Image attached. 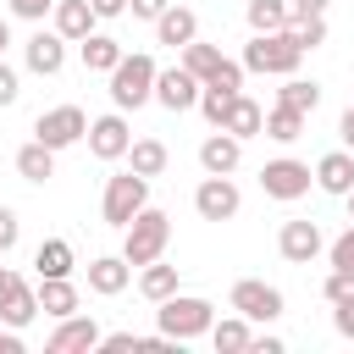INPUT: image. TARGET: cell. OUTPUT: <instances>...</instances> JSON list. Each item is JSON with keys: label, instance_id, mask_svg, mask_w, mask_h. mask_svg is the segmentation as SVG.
Here are the masks:
<instances>
[{"label": "cell", "instance_id": "25", "mask_svg": "<svg viewBox=\"0 0 354 354\" xmlns=\"http://www.w3.org/2000/svg\"><path fill=\"white\" fill-rule=\"evenodd\" d=\"M183 288V277H177V266H166V260H149V266H138V293L149 299V304H160V299H171Z\"/></svg>", "mask_w": 354, "mask_h": 354}, {"label": "cell", "instance_id": "32", "mask_svg": "<svg viewBox=\"0 0 354 354\" xmlns=\"http://www.w3.org/2000/svg\"><path fill=\"white\" fill-rule=\"evenodd\" d=\"M221 61H227V55H221L216 44H205V39H194V44H183V66H188V72H194L199 83H210Z\"/></svg>", "mask_w": 354, "mask_h": 354}, {"label": "cell", "instance_id": "14", "mask_svg": "<svg viewBox=\"0 0 354 354\" xmlns=\"http://www.w3.org/2000/svg\"><path fill=\"white\" fill-rule=\"evenodd\" d=\"M277 249H282V260H288V266H310V260L326 249V238H321V227H315V221H282Z\"/></svg>", "mask_w": 354, "mask_h": 354}, {"label": "cell", "instance_id": "13", "mask_svg": "<svg viewBox=\"0 0 354 354\" xmlns=\"http://www.w3.org/2000/svg\"><path fill=\"white\" fill-rule=\"evenodd\" d=\"M100 326H94V315H61L55 321V332L44 337V348L50 354H83V348H100Z\"/></svg>", "mask_w": 354, "mask_h": 354}, {"label": "cell", "instance_id": "40", "mask_svg": "<svg viewBox=\"0 0 354 354\" xmlns=\"http://www.w3.org/2000/svg\"><path fill=\"white\" fill-rule=\"evenodd\" d=\"M100 348H105V354H127V348H144V337H138V332H105Z\"/></svg>", "mask_w": 354, "mask_h": 354}, {"label": "cell", "instance_id": "4", "mask_svg": "<svg viewBox=\"0 0 354 354\" xmlns=\"http://www.w3.org/2000/svg\"><path fill=\"white\" fill-rule=\"evenodd\" d=\"M166 243H171V216H166V210H155V205H144V210L122 227V254H127L133 266L160 260V254H166Z\"/></svg>", "mask_w": 354, "mask_h": 354}, {"label": "cell", "instance_id": "5", "mask_svg": "<svg viewBox=\"0 0 354 354\" xmlns=\"http://www.w3.org/2000/svg\"><path fill=\"white\" fill-rule=\"evenodd\" d=\"M144 205H149V177H138L133 166L116 171V177H105V194H100V216H105V227H127Z\"/></svg>", "mask_w": 354, "mask_h": 354}, {"label": "cell", "instance_id": "30", "mask_svg": "<svg viewBox=\"0 0 354 354\" xmlns=\"http://www.w3.org/2000/svg\"><path fill=\"white\" fill-rule=\"evenodd\" d=\"M277 105H293V111H304V116H315V105H321V83L315 77H288L282 88H277Z\"/></svg>", "mask_w": 354, "mask_h": 354}, {"label": "cell", "instance_id": "33", "mask_svg": "<svg viewBox=\"0 0 354 354\" xmlns=\"http://www.w3.org/2000/svg\"><path fill=\"white\" fill-rule=\"evenodd\" d=\"M238 94H243V88H238ZM227 105H232V88H216V83H205V88H199V116H205L210 127H221V122H227Z\"/></svg>", "mask_w": 354, "mask_h": 354}, {"label": "cell", "instance_id": "15", "mask_svg": "<svg viewBox=\"0 0 354 354\" xmlns=\"http://www.w3.org/2000/svg\"><path fill=\"white\" fill-rule=\"evenodd\" d=\"M66 44H72V39H61L55 28H50V33L39 28V33L22 44V61H28V72H39V77H55V72L66 66Z\"/></svg>", "mask_w": 354, "mask_h": 354}, {"label": "cell", "instance_id": "24", "mask_svg": "<svg viewBox=\"0 0 354 354\" xmlns=\"http://www.w3.org/2000/svg\"><path fill=\"white\" fill-rule=\"evenodd\" d=\"M33 271H39V277H72V271H77L72 243H66V238H44V243L33 249Z\"/></svg>", "mask_w": 354, "mask_h": 354}, {"label": "cell", "instance_id": "42", "mask_svg": "<svg viewBox=\"0 0 354 354\" xmlns=\"http://www.w3.org/2000/svg\"><path fill=\"white\" fill-rule=\"evenodd\" d=\"M166 6H171V0H127V11H133L138 22H155V17L166 11Z\"/></svg>", "mask_w": 354, "mask_h": 354}, {"label": "cell", "instance_id": "45", "mask_svg": "<svg viewBox=\"0 0 354 354\" xmlns=\"http://www.w3.org/2000/svg\"><path fill=\"white\" fill-rule=\"evenodd\" d=\"M249 348H254V354H282L288 343H282V337H266V332H254V343H249Z\"/></svg>", "mask_w": 354, "mask_h": 354}, {"label": "cell", "instance_id": "22", "mask_svg": "<svg viewBox=\"0 0 354 354\" xmlns=\"http://www.w3.org/2000/svg\"><path fill=\"white\" fill-rule=\"evenodd\" d=\"M39 310H44L50 321L77 315V288H72V277H39Z\"/></svg>", "mask_w": 354, "mask_h": 354}, {"label": "cell", "instance_id": "26", "mask_svg": "<svg viewBox=\"0 0 354 354\" xmlns=\"http://www.w3.org/2000/svg\"><path fill=\"white\" fill-rule=\"evenodd\" d=\"M210 343H216V354H243L249 343H254V326H249V315H227V321H216L210 326Z\"/></svg>", "mask_w": 354, "mask_h": 354}, {"label": "cell", "instance_id": "1", "mask_svg": "<svg viewBox=\"0 0 354 354\" xmlns=\"http://www.w3.org/2000/svg\"><path fill=\"white\" fill-rule=\"evenodd\" d=\"M155 326L166 332V337H177V343H188V337H210V326H216V304L210 299H199V293H171V299H160L155 304Z\"/></svg>", "mask_w": 354, "mask_h": 354}, {"label": "cell", "instance_id": "16", "mask_svg": "<svg viewBox=\"0 0 354 354\" xmlns=\"http://www.w3.org/2000/svg\"><path fill=\"white\" fill-rule=\"evenodd\" d=\"M199 166H205L210 177H232V171L243 166V138H232L227 127H216V133L199 144Z\"/></svg>", "mask_w": 354, "mask_h": 354}, {"label": "cell", "instance_id": "17", "mask_svg": "<svg viewBox=\"0 0 354 354\" xmlns=\"http://www.w3.org/2000/svg\"><path fill=\"white\" fill-rule=\"evenodd\" d=\"M133 271H138V266H133L127 254H100V260H88V288H94L100 299H116V293L133 282Z\"/></svg>", "mask_w": 354, "mask_h": 354}, {"label": "cell", "instance_id": "6", "mask_svg": "<svg viewBox=\"0 0 354 354\" xmlns=\"http://www.w3.org/2000/svg\"><path fill=\"white\" fill-rule=\"evenodd\" d=\"M33 138L50 144L55 155L72 149V144H83V138H88V116H83V105H50V111H39V116H33Z\"/></svg>", "mask_w": 354, "mask_h": 354}, {"label": "cell", "instance_id": "31", "mask_svg": "<svg viewBox=\"0 0 354 354\" xmlns=\"http://www.w3.org/2000/svg\"><path fill=\"white\" fill-rule=\"evenodd\" d=\"M166 160H171V155H166V144H160V138H133V149H127V166H133L138 177H160V171H166Z\"/></svg>", "mask_w": 354, "mask_h": 354}, {"label": "cell", "instance_id": "47", "mask_svg": "<svg viewBox=\"0 0 354 354\" xmlns=\"http://www.w3.org/2000/svg\"><path fill=\"white\" fill-rule=\"evenodd\" d=\"M88 6H94L100 17H122V11H127V0H88Z\"/></svg>", "mask_w": 354, "mask_h": 354}, {"label": "cell", "instance_id": "49", "mask_svg": "<svg viewBox=\"0 0 354 354\" xmlns=\"http://www.w3.org/2000/svg\"><path fill=\"white\" fill-rule=\"evenodd\" d=\"M343 205H348V221H354V188H348V194H343Z\"/></svg>", "mask_w": 354, "mask_h": 354}, {"label": "cell", "instance_id": "2", "mask_svg": "<svg viewBox=\"0 0 354 354\" xmlns=\"http://www.w3.org/2000/svg\"><path fill=\"white\" fill-rule=\"evenodd\" d=\"M155 77H160L155 55H144V50L122 55V61L111 66V105H116V111H138V105H149V100H155Z\"/></svg>", "mask_w": 354, "mask_h": 354}, {"label": "cell", "instance_id": "11", "mask_svg": "<svg viewBox=\"0 0 354 354\" xmlns=\"http://www.w3.org/2000/svg\"><path fill=\"white\" fill-rule=\"evenodd\" d=\"M88 149H94L100 160H127V149H133V127H127V116H122V111L94 116V122H88Z\"/></svg>", "mask_w": 354, "mask_h": 354}, {"label": "cell", "instance_id": "28", "mask_svg": "<svg viewBox=\"0 0 354 354\" xmlns=\"http://www.w3.org/2000/svg\"><path fill=\"white\" fill-rule=\"evenodd\" d=\"M304 111H293V105H271L266 111V138H277V144H299L304 138Z\"/></svg>", "mask_w": 354, "mask_h": 354}, {"label": "cell", "instance_id": "19", "mask_svg": "<svg viewBox=\"0 0 354 354\" xmlns=\"http://www.w3.org/2000/svg\"><path fill=\"white\" fill-rule=\"evenodd\" d=\"M315 188L343 199V194L354 188V149H332V155H321V160H315Z\"/></svg>", "mask_w": 354, "mask_h": 354}, {"label": "cell", "instance_id": "37", "mask_svg": "<svg viewBox=\"0 0 354 354\" xmlns=\"http://www.w3.org/2000/svg\"><path fill=\"white\" fill-rule=\"evenodd\" d=\"M17 238H22V221H17V210H11V205H0V254H11V249H17Z\"/></svg>", "mask_w": 354, "mask_h": 354}, {"label": "cell", "instance_id": "34", "mask_svg": "<svg viewBox=\"0 0 354 354\" xmlns=\"http://www.w3.org/2000/svg\"><path fill=\"white\" fill-rule=\"evenodd\" d=\"M288 33H293V39H299V50L310 55V50H321V44H326V17H293V22H288Z\"/></svg>", "mask_w": 354, "mask_h": 354}, {"label": "cell", "instance_id": "3", "mask_svg": "<svg viewBox=\"0 0 354 354\" xmlns=\"http://www.w3.org/2000/svg\"><path fill=\"white\" fill-rule=\"evenodd\" d=\"M299 61H304V50H299V39H293L288 28H277V33H254V39L243 44V72L293 77V72H299Z\"/></svg>", "mask_w": 354, "mask_h": 354}, {"label": "cell", "instance_id": "20", "mask_svg": "<svg viewBox=\"0 0 354 354\" xmlns=\"http://www.w3.org/2000/svg\"><path fill=\"white\" fill-rule=\"evenodd\" d=\"M155 39H160V44H171V50H183V44H194V39H199V17H194L188 6H166V11L155 17Z\"/></svg>", "mask_w": 354, "mask_h": 354}, {"label": "cell", "instance_id": "48", "mask_svg": "<svg viewBox=\"0 0 354 354\" xmlns=\"http://www.w3.org/2000/svg\"><path fill=\"white\" fill-rule=\"evenodd\" d=\"M6 44H11V28H6V17H0V55H6Z\"/></svg>", "mask_w": 354, "mask_h": 354}, {"label": "cell", "instance_id": "46", "mask_svg": "<svg viewBox=\"0 0 354 354\" xmlns=\"http://www.w3.org/2000/svg\"><path fill=\"white\" fill-rule=\"evenodd\" d=\"M337 138H343V149H354V105L337 116Z\"/></svg>", "mask_w": 354, "mask_h": 354}, {"label": "cell", "instance_id": "23", "mask_svg": "<svg viewBox=\"0 0 354 354\" xmlns=\"http://www.w3.org/2000/svg\"><path fill=\"white\" fill-rule=\"evenodd\" d=\"M232 138H260L266 133V111L249 100V94H232V105H227V122H221Z\"/></svg>", "mask_w": 354, "mask_h": 354}, {"label": "cell", "instance_id": "35", "mask_svg": "<svg viewBox=\"0 0 354 354\" xmlns=\"http://www.w3.org/2000/svg\"><path fill=\"white\" fill-rule=\"evenodd\" d=\"M326 266H337V271H354V221L326 243Z\"/></svg>", "mask_w": 354, "mask_h": 354}, {"label": "cell", "instance_id": "18", "mask_svg": "<svg viewBox=\"0 0 354 354\" xmlns=\"http://www.w3.org/2000/svg\"><path fill=\"white\" fill-rule=\"evenodd\" d=\"M55 33L61 39H72V44H83L88 33H94V22H100V11L88 6V0H55Z\"/></svg>", "mask_w": 354, "mask_h": 354}, {"label": "cell", "instance_id": "10", "mask_svg": "<svg viewBox=\"0 0 354 354\" xmlns=\"http://www.w3.org/2000/svg\"><path fill=\"white\" fill-rule=\"evenodd\" d=\"M194 210H199V221H232L243 210V194H238L232 177H210L205 171V183L194 188Z\"/></svg>", "mask_w": 354, "mask_h": 354}, {"label": "cell", "instance_id": "21", "mask_svg": "<svg viewBox=\"0 0 354 354\" xmlns=\"http://www.w3.org/2000/svg\"><path fill=\"white\" fill-rule=\"evenodd\" d=\"M17 177L44 188V183L55 177V149H50V144H39V138H28V144L17 149Z\"/></svg>", "mask_w": 354, "mask_h": 354}, {"label": "cell", "instance_id": "43", "mask_svg": "<svg viewBox=\"0 0 354 354\" xmlns=\"http://www.w3.org/2000/svg\"><path fill=\"white\" fill-rule=\"evenodd\" d=\"M0 354H22V326H6L0 321Z\"/></svg>", "mask_w": 354, "mask_h": 354}, {"label": "cell", "instance_id": "8", "mask_svg": "<svg viewBox=\"0 0 354 354\" xmlns=\"http://www.w3.org/2000/svg\"><path fill=\"white\" fill-rule=\"evenodd\" d=\"M227 304H232L238 315H249V321H277V315L288 310L282 288H271V282H260V277H243V282H232Z\"/></svg>", "mask_w": 354, "mask_h": 354}, {"label": "cell", "instance_id": "39", "mask_svg": "<svg viewBox=\"0 0 354 354\" xmlns=\"http://www.w3.org/2000/svg\"><path fill=\"white\" fill-rule=\"evenodd\" d=\"M55 11V0H11V17H22V22H44Z\"/></svg>", "mask_w": 354, "mask_h": 354}, {"label": "cell", "instance_id": "41", "mask_svg": "<svg viewBox=\"0 0 354 354\" xmlns=\"http://www.w3.org/2000/svg\"><path fill=\"white\" fill-rule=\"evenodd\" d=\"M332 326H337V337H348V343H354V299L332 304Z\"/></svg>", "mask_w": 354, "mask_h": 354}, {"label": "cell", "instance_id": "12", "mask_svg": "<svg viewBox=\"0 0 354 354\" xmlns=\"http://www.w3.org/2000/svg\"><path fill=\"white\" fill-rule=\"evenodd\" d=\"M199 77L177 61V66H160V77H155V105H166V111H194L199 105Z\"/></svg>", "mask_w": 354, "mask_h": 354}, {"label": "cell", "instance_id": "36", "mask_svg": "<svg viewBox=\"0 0 354 354\" xmlns=\"http://www.w3.org/2000/svg\"><path fill=\"white\" fill-rule=\"evenodd\" d=\"M321 299L326 304H343V299H354V271H326V282H321Z\"/></svg>", "mask_w": 354, "mask_h": 354}, {"label": "cell", "instance_id": "44", "mask_svg": "<svg viewBox=\"0 0 354 354\" xmlns=\"http://www.w3.org/2000/svg\"><path fill=\"white\" fill-rule=\"evenodd\" d=\"M288 6H293V17H326L332 0H288Z\"/></svg>", "mask_w": 354, "mask_h": 354}, {"label": "cell", "instance_id": "29", "mask_svg": "<svg viewBox=\"0 0 354 354\" xmlns=\"http://www.w3.org/2000/svg\"><path fill=\"white\" fill-rule=\"evenodd\" d=\"M243 17H249V28H254V33H277V28H288V22H293V6H288V0H249V6H243Z\"/></svg>", "mask_w": 354, "mask_h": 354}, {"label": "cell", "instance_id": "7", "mask_svg": "<svg viewBox=\"0 0 354 354\" xmlns=\"http://www.w3.org/2000/svg\"><path fill=\"white\" fill-rule=\"evenodd\" d=\"M310 183H315V166H304V160H293V155H277V160L260 166V188H266V199L293 205V199L310 194Z\"/></svg>", "mask_w": 354, "mask_h": 354}, {"label": "cell", "instance_id": "9", "mask_svg": "<svg viewBox=\"0 0 354 354\" xmlns=\"http://www.w3.org/2000/svg\"><path fill=\"white\" fill-rule=\"evenodd\" d=\"M33 315H44V310H39V288H28L22 271L0 266V321H6V326H28Z\"/></svg>", "mask_w": 354, "mask_h": 354}, {"label": "cell", "instance_id": "27", "mask_svg": "<svg viewBox=\"0 0 354 354\" xmlns=\"http://www.w3.org/2000/svg\"><path fill=\"white\" fill-rule=\"evenodd\" d=\"M77 55H83V66H88V72H105V77H111V66H116L127 50H122L111 33H88V39L77 44Z\"/></svg>", "mask_w": 354, "mask_h": 354}, {"label": "cell", "instance_id": "38", "mask_svg": "<svg viewBox=\"0 0 354 354\" xmlns=\"http://www.w3.org/2000/svg\"><path fill=\"white\" fill-rule=\"evenodd\" d=\"M17 94H22V77H17V66H6V55H0V111L17 105Z\"/></svg>", "mask_w": 354, "mask_h": 354}]
</instances>
